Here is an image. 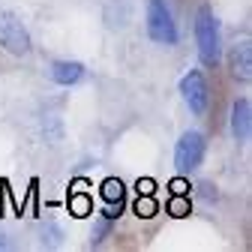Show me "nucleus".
<instances>
[{
    "mask_svg": "<svg viewBox=\"0 0 252 252\" xmlns=\"http://www.w3.org/2000/svg\"><path fill=\"white\" fill-rule=\"evenodd\" d=\"M195 45H198V60L207 69H216L222 63V27L213 15L210 6H201L195 12Z\"/></svg>",
    "mask_w": 252,
    "mask_h": 252,
    "instance_id": "obj_1",
    "label": "nucleus"
},
{
    "mask_svg": "<svg viewBox=\"0 0 252 252\" xmlns=\"http://www.w3.org/2000/svg\"><path fill=\"white\" fill-rule=\"evenodd\" d=\"M144 27H147V36L156 45H177L180 42V30H177V21H174L168 0H147Z\"/></svg>",
    "mask_w": 252,
    "mask_h": 252,
    "instance_id": "obj_2",
    "label": "nucleus"
},
{
    "mask_svg": "<svg viewBox=\"0 0 252 252\" xmlns=\"http://www.w3.org/2000/svg\"><path fill=\"white\" fill-rule=\"evenodd\" d=\"M204 156H207V135L201 129H186L174 144V168H177V174L189 177L192 171H198Z\"/></svg>",
    "mask_w": 252,
    "mask_h": 252,
    "instance_id": "obj_3",
    "label": "nucleus"
},
{
    "mask_svg": "<svg viewBox=\"0 0 252 252\" xmlns=\"http://www.w3.org/2000/svg\"><path fill=\"white\" fill-rule=\"evenodd\" d=\"M0 48L12 57H27L30 48H33L30 30L15 12H0Z\"/></svg>",
    "mask_w": 252,
    "mask_h": 252,
    "instance_id": "obj_4",
    "label": "nucleus"
},
{
    "mask_svg": "<svg viewBox=\"0 0 252 252\" xmlns=\"http://www.w3.org/2000/svg\"><path fill=\"white\" fill-rule=\"evenodd\" d=\"M180 96H183L186 108L192 111L195 117H204L207 108H210V84H207V75L201 69L183 72V78H180Z\"/></svg>",
    "mask_w": 252,
    "mask_h": 252,
    "instance_id": "obj_5",
    "label": "nucleus"
},
{
    "mask_svg": "<svg viewBox=\"0 0 252 252\" xmlns=\"http://www.w3.org/2000/svg\"><path fill=\"white\" fill-rule=\"evenodd\" d=\"M99 198H102V210L99 213L117 222L120 213H123V207H126V186H123V180L105 177L102 186H99Z\"/></svg>",
    "mask_w": 252,
    "mask_h": 252,
    "instance_id": "obj_6",
    "label": "nucleus"
},
{
    "mask_svg": "<svg viewBox=\"0 0 252 252\" xmlns=\"http://www.w3.org/2000/svg\"><path fill=\"white\" fill-rule=\"evenodd\" d=\"M225 63H228V75L234 81L246 84L252 78V45H249V39L234 42L228 48V54H225Z\"/></svg>",
    "mask_w": 252,
    "mask_h": 252,
    "instance_id": "obj_7",
    "label": "nucleus"
},
{
    "mask_svg": "<svg viewBox=\"0 0 252 252\" xmlns=\"http://www.w3.org/2000/svg\"><path fill=\"white\" fill-rule=\"evenodd\" d=\"M228 129H231V138L246 144L249 141V132H252V102L246 96L234 99L231 102V114H228Z\"/></svg>",
    "mask_w": 252,
    "mask_h": 252,
    "instance_id": "obj_8",
    "label": "nucleus"
},
{
    "mask_svg": "<svg viewBox=\"0 0 252 252\" xmlns=\"http://www.w3.org/2000/svg\"><path fill=\"white\" fill-rule=\"evenodd\" d=\"M48 75L60 87H75V84L84 81L87 69H84V63H78V60H54L51 69H48Z\"/></svg>",
    "mask_w": 252,
    "mask_h": 252,
    "instance_id": "obj_9",
    "label": "nucleus"
},
{
    "mask_svg": "<svg viewBox=\"0 0 252 252\" xmlns=\"http://www.w3.org/2000/svg\"><path fill=\"white\" fill-rule=\"evenodd\" d=\"M69 213L78 216V219L93 213V198L87 195V189H72L69 192Z\"/></svg>",
    "mask_w": 252,
    "mask_h": 252,
    "instance_id": "obj_10",
    "label": "nucleus"
},
{
    "mask_svg": "<svg viewBox=\"0 0 252 252\" xmlns=\"http://www.w3.org/2000/svg\"><path fill=\"white\" fill-rule=\"evenodd\" d=\"M111 231H114V219L99 213L96 219H93V228H90V246H99L105 237H111Z\"/></svg>",
    "mask_w": 252,
    "mask_h": 252,
    "instance_id": "obj_11",
    "label": "nucleus"
},
{
    "mask_svg": "<svg viewBox=\"0 0 252 252\" xmlns=\"http://www.w3.org/2000/svg\"><path fill=\"white\" fill-rule=\"evenodd\" d=\"M168 213H171L174 219H183V216H189V213H192V201H189V195L171 192V198H168Z\"/></svg>",
    "mask_w": 252,
    "mask_h": 252,
    "instance_id": "obj_12",
    "label": "nucleus"
},
{
    "mask_svg": "<svg viewBox=\"0 0 252 252\" xmlns=\"http://www.w3.org/2000/svg\"><path fill=\"white\" fill-rule=\"evenodd\" d=\"M156 210H159V204L153 201V195H138V198H135V213H138L141 219L156 216Z\"/></svg>",
    "mask_w": 252,
    "mask_h": 252,
    "instance_id": "obj_13",
    "label": "nucleus"
},
{
    "mask_svg": "<svg viewBox=\"0 0 252 252\" xmlns=\"http://www.w3.org/2000/svg\"><path fill=\"white\" fill-rule=\"evenodd\" d=\"M60 243V228L54 222H45L42 225V246H57Z\"/></svg>",
    "mask_w": 252,
    "mask_h": 252,
    "instance_id": "obj_14",
    "label": "nucleus"
},
{
    "mask_svg": "<svg viewBox=\"0 0 252 252\" xmlns=\"http://www.w3.org/2000/svg\"><path fill=\"white\" fill-rule=\"evenodd\" d=\"M195 189H198V198H201L204 204H213V201H219V192H216V186H213V183H198Z\"/></svg>",
    "mask_w": 252,
    "mask_h": 252,
    "instance_id": "obj_15",
    "label": "nucleus"
},
{
    "mask_svg": "<svg viewBox=\"0 0 252 252\" xmlns=\"http://www.w3.org/2000/svg\"><path fill=\"white\" fill-rule=\"evenodd\" d=\"M135 192H138V195H153V180H147V177L138 180V183H135Z\"/></svg>",
    "mask_w": 252,
    "mask_h": 252,
    "instance_id": "obj_16",
    "label": "nucleus"
},
{
    "mask_svg": "<svg viewBox=\"0 0 252 252\" xmlns=\"http://www.w3.org/2000/svg\"><path fill=\"white\" fill-rule=\"evenodd\" d=\"M3 249H9V240H6V234H0V252Z\"/></svg>",
    "mask_w": 252,
    "mask_h": 252,
    "instance_id": "obj_17",
    "label": "nucleus"
}]
</instances>
